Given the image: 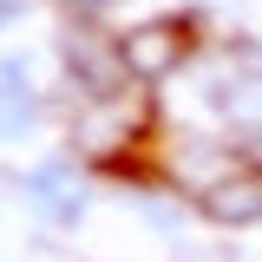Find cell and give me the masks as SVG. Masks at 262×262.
I'll return each mask as SVG.
<instances>
[{
  "label": "cell",
  "instance_id": "obj_1",
  "mask_svg": "<svg viewBox=\"0 0 262 262\" xmlns=\"http://www.w3.org/2000/svg\"><path fill=\"white\" fill-rule=\"evenodd\" d=\"M177 53H184V33L177 27H138L125 39V66L138 79H164V72L177 66Z\"/></svg>",
  "mask_w": 262,
  "mask_h": 262
},
{
  "label": "cell",
  "instance_id": "obj_2",
  "mask_svg": "<svg viewBox=\"0 0 262 262\" xmlns=\"http://www.w3.org/2000/svg\"><path fill=\"white\" fill-rule=\"evenodd\" d=\"M210 216H223V223H256L262 216V184L256 177H243V184H210Z\"/></svg>",
  "mask_w": 262,
  "mask_h": 262
},
{
  "label": "cell",
  "instance_id": "obj_3",
  "mask_svg": "<svg viewBox=\"0 0 262 262\" xmlns=\"http://www.w3.org/2000/svg\"><path fill=\"white\" fill-rule=\"evenodd\" d=\"M27 190H33V203H39L46 216H72V210H79V196H72V177H66V164H46V170L33 177Z\"/></svg>",
  "mask_w": 262,
  "mask_h": 262
},
{
  "label": "cell",
  "instance_id": "obj_4",
  "mask_svg": "<svg viewBox=\"0 0 262 262\" xmlns=\"http://www.w3.org/2000/svg\"><path fill=\"white\" fill-rule=\"evenodd\" d=\"M13 79H27V66H20V59H0V98H7V92H20Z\"/></svg>",
  "mask_w": 262,
  "mask_h": 262
},
{
  "label": "cell",
  "instance_id": "obj_5",
  "mask_svg": "<svg viewBox=\"0 0 262 262\" xmlns=\"http://www.w3.org/2000/svg\"><path fill=\"white\" fill-rule=\"evenodd\" d=\"M0 20H7V7H0Z\"/></svg>",
  "mask_w": 262,
  "mask_h": 262
}]
</instances>
